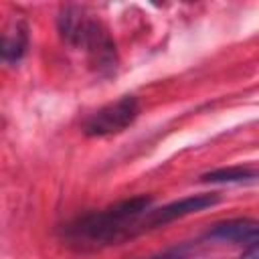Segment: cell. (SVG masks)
<instances>
[{"mask_svg":"<svg viewBox=\"0 0 259 259\" xmlns=\"http://www.w3.org/2000/svg\"><path fill=\"white\" fill-rule=\"evenodd\" d=\"M219 200H221L219 194H194V196H186V198L168 202L160 208H150L146 219H144V229L150 231V229L164 227L172 221H178V219H184L188 214L206 210V208L214 206Z\"/></svg>","mask_w":259,"mask_h":259,"instance_id":"4","label":"cell"},{"mask_svg":"<svg viewBox=\"0 0 259 259\" xmlns=\"http://www.w3.org/2000/svg\"><path fill=\"white\" fill-rule=\"evenodd\" d=\"M206 237L219 239V241H229V243L253 245V243H257V223L251 219H233V221L214 225L206 233Z\"/></svg>","mask_w":259,"mask_h":259,"instance_id":"5","label":"cell"},{"mask_svg":"<svg viewBox=\"0 0 259 259\" xmlns=\"http://www.w3.org/2000/svg\"><path fill=\"white\" fill-rule=\"evenodd\" d=\"M202 182L210 184H253L257 180V170L253 166H231L206 172L200 176Z\"/></svg>","mask_w":259,"mask_h":259,"instance_id":"6","label":"cell"},{"mask_svg":"<svg viewBox=\"0 0 259 259\" xmlns=\"http://www.w3.org/2000/svg\"><path fill=\"white\" fill-rule=\"evenodd\" d=\"M140 109L142 105L138 97L123 95L117 101H111L101 109H97L95 113H91L83 123V132L91 138H105V136L119 134L138 119Z\"/></svg>","mask_w":259,"mask_h":259,"instance_id":"3","label":"cell"},{"mask_svg":"<svg viewBox=\"0 0 259 259\" xmlns=\"http://www.w3.org/2000/svg\"><path fill=\"white\" fill-rule=\"evenodd\" d=\"M241 259H259V251H257V243H253V245H249V249L243 253V257Z\"/></svg>","mask_w":259,"mask_h":259,"instance_id":"8","label":"cell"},{"mask_svg":"<svg viewBox=\"0 0 259 259\" xmlns=\"http://www.w3.org/2000/svg\"><path fill=\"white\" fill-rule=\"evenodd\" d=\"M59 30L69 45L83 49L99 69L115 67V47L107 30L99 20L91 18L81 8L77 6L63 8L59 16Z\"/></svg>","mask_w":259,"mask_h":259,"instance_id":"2","label":"cell"},{"mask_svg":"<svg viewBox=\"0 0 259 259\" xmlns=\"http://www.w3.org/2000/svg\"><path fill=\"white\" fill-rule=\"evenodd\" d=\"M150 208L152 198L142 194L115 202L103 210L77 217L65 229V243L75 251H97L119 245L140 233H146L144 219Z\"/></svg>","mask_w":259,"mask_h":259,"instance_id":"1","label":"cell"},{"mask_svg":"<svg viewBox=\"0 0 259 259\" xmlns=\"http://www.w3.org/2000/svg\"><path fill=\"white\" fill-rule=\"evenodd\" d=\"M26 51V34L16 32L12 36H0V61H18Z\"/></svg>","mask_w":259,"mask_h":259,"instance_id":"7","label":"cell"},{"mask_svg":"<svg viewBox=\"0 0 259 259\" xmlns=\"http://www.w3.org/2000/svg\"><path fill=\"white\" fill-rule=\"evenodd\" d=\"M152 259H186L180 251H170V253H164V255H160V257H152Z\"/></svg>","mask_w":259,"mask_h":259,"instance_id":"9","label":"cell"}]
</instances>
